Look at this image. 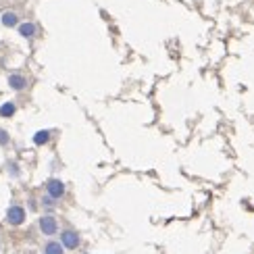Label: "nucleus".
<instances>
[{"label":"nucleus","instance_id":"nucleus-8","mask_svg":"<svg viewBox=\"0 0 254 254\" xmlns=\"http://www.w3.org/2000/svg\"><path fill=\"white\" fill-rule=\"evenodd\" d=\"M13 113H15V104L13 102H6V104L0 107V115H2V117H10Z\"/></svg>","mask_w":254,"mask_h":254},{"label":"nucleus","instance_id":"nucleus-2","mask_svg":"<svg viewBox=\"0 0 254 254\" xmlns=\"http://www.w3.org/2000/svg\"><path fill=\"white\" fill-rule=\"evenodd\" d=\"M40 227H42V231H44V234H48V236L57 234V221L52 219V217H42V219H40Z\"/></svg>","mask_w":254,"mask_h":254},{"label":"nucleus","instance_id":"nucleus-5","mask_svg":"<svg viewBox=\"0 0 254 254\" xmlns=\"http://www.w3.org/2000/svg\"><path fill=\"white\" fill-rule=\"evenodd\" d=\"M19 34L23 36V38H31V36L36 34V25L34 23H23V25L19 27Z\"/></svg>","mask_w":254,"mask_h":254},{"label":"nucleus","instance_id":"nucleus-3","mask_svg":"<svg viewBox=\"0 0 254 254\" xmlns=\"http://www.w3.org/2000/svg\"><path fill=\"white\" fill-rule=\"evenodd\" d=\"M63 192H65V188H63V184L59 182V179H50V182H48V194H50V198H61Z\"/></svg>","mask_w":254,"mask_h":254},{"label":"nucleus","instance_id":"nucleus-7","mask_svg":"<svg viewBox=\"0 0 254 254\" xmlns=\"http://www.w3.org/2000/svg\"><path fill=\"white\" fill-rule=\"evenodd\" d=\"M2 23H4L6 27L17 25V15H15V13H4V15H2Z\"/></svg>","mask_w":254,"mask_h":254},{"label":"nucleus","instance_id":"nucleus-10","mask_svg":"<svg viewBox=\"0 0 254 254\" xmlns=\"http://www.w3.org/2000/svg\"><path fill=\"white\" fill-rule=\"evenodd\" d=\"M46 254H63L61 244H55V242H52V244H48V246H46Z\"/></svg>","mask_w":254,"mask_h":254},{"label":"nucleus","instance_id":"nucleus-1","mask_svg":"<svg viewBox=\"0 0 254 254\" xmlns=\"http://www.w3.org/2000/svg\"><path fill=\"white\" fill-rule=\"evenodd\" d=\"M23 219H25V210L21 208V206H10L8 208L6 221H8L10 225H21V223H23Z\"/></svg>","mask_w":254,"mask_h":254},{"label":"nucleus","instance_id":"nucleus-6","mask_svg":"<svg viewBox=\"0 0 254 254\" xmlns=\"http://www.w3.org/2000/svg\"><path fill=\"white\" fill-rule=\"evenodd\" d=\"M8 83H10V88H15V90H23L25 88V79L21 77V75H10L8 77Z\"/></svg>","mask_w":254,"mask_h":254},{"label":"nucleus","instance_id":"nucleus-11","mask_svg":"<svg viewBox=\"0 0 254 254\" xmlns=\"http://www.w3.org/2000/svg\"><path fill=\"white\" fill-rule=\"evenodd\" d=\"M6 140H8V137H6V133H4L2 129H0V144H6Z\"/></svg>","mask_w":254,"mask_h":254},{"label":"nucleus","instance_id":"nucleus-4","mask_svg":"<svg viewBox=\"0 0 254 254\" xmlns=\"http://www.w3.org/2000/svg\"><path fill=\"white\" fill-rule=\"evenodd\" d=\"M63 246H67V248L79 246V238H77L75 231H65V234H63Z\"/></svg>","mask_w":254,"mask_h":254},{"label":"nucleus","instance_id":"nucleus-9","mask_svg":"<svg viewBox=\"0 0 254 254\" xmlns=\"http://www.w3.org/2000/svg\"><path fill=\"white\" fill-rule=\"evenodd\" d=\"M48 137H50L48 131H38V133L34 135V142H36V144H46V142H48Z\"/></svg>","mask_w":254,"mask_h":254}]
</instances>
